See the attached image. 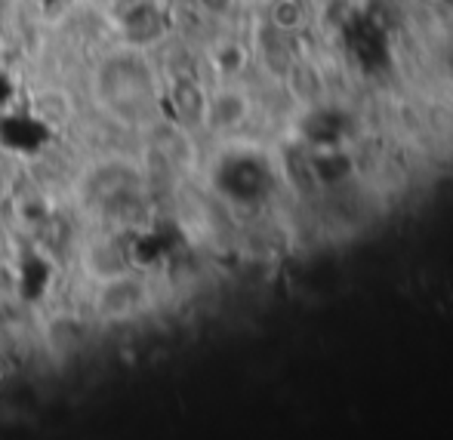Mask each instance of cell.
<instances>
[{"label": "cell", "instance_id": "obj_1", "mask_svg": "<svg viewBox=\"0 0 453 440\" xmlns=\"http://www.w3.org/2000/svg\"><path fill=\"white\" fill-rule=\"evenodd\" d=\"M303 22H305V10L296 0H280V4L274 6V25H278V31H284V34L299 28Z\"/></svg>", "mask_w": 453, "mask_h": 440}]
</instances>
